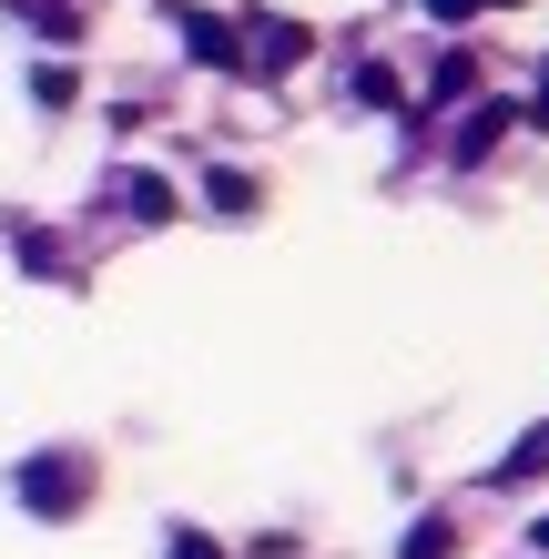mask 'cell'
I'll use <instances>...</instances> for the list:
<instances>
[{
    "label": "cell",
    "mask_w": 549,
    "mask_h": 559,
    "mask_svg": "<svg viewBox=\"0 0 549 559\" xmlns=\"http://www.w3.org/2000/svg\"><path fill=\"white\" fill-rule=\"evenodd\" d=\"M11 488H21L31 519H72L92 499V468H82L72 448H41V457H21V468H11Z\"/></svg>",
    "instance_id": "obj_1"
},
{
    "label": "cell",
    "mask_w": 549,
    "mask_h": 559,
    "mask_svg": "<svg viewBox=\"0 0 549 559\" xmlns=\"http://www.w3.org/2000/svg\"><path fill=\"white\" fill-rule=\"evenodd\" d=\"M174 31H183V51L204 61V72H244V41H235V21H214V11H193V0H164Z\"/></svg>",
    "instance_id": "obj_2"
},
{
    "label": "cell",
    "mask_w": 549,
    "mask_h": 559,
    "mask_svg": "<svg viewBox=\"0 0 549 559\" xmlns=\"http://www.w3.org/2000/svg\"><path fill=\"white\" fill-rule=\"evenodd\" d=\"M235 31H254L244 61H265V72H296V61H306V31L296 21H235Z\"/></svg>",
    "instance_id": "obj_3"
},
{
    "label": "cell",
    "mask_w": 549,
    "mask_h": 559,
    "mask_svg": "<svg viewBox=\"0 0 549 559\" xmlns=\"http://www.w3.org/2000/svg\"><path fill=\"white\" fill-rule=\"evenodd\" d=\"M204 204H214V214H254L265 193H254V174H235V163H214V174H204Z\"/></svg>",
    "instance_id": "obj_4"
},
{
    "label": "cell",
    "mask_w": 549,
    "mask_h": 559,
    "mask_svg": "<svg viewBox=\"0 0 549 559\" xmlns=\"http://www.w3.org/2000/svg\"><path fill=\"white\" fill-rule=\"evenodd\" d=\"M539 468H549V427H529V438H520V448L499 457V488H529Z\"/></svg>",
    "instance_id": "obj_5"
},
{
    "label": "cell",
    "mask_w": 549,
    "mask_h": 559,
    "mask_svg": "<svg viewBox=\"0 0 549 559\" xmlns=\"http://www.w3.org/2000/svg\"><path fill=\"white\" fill-rule=\"evenodd\" d=\"M122 204H133L143 224H164V214H174V183H164V174H122Z\"/></svg>",
    "instance_id": "obj_6"
},
{
    "label": "cell",
    "mask_w": 549,
    "mask_h": 559,
    "mask_svg": "<svg viewBox=\"0 0 549 559\" xmlns=\"http://www.w3.org/2000/svg\"><path fill=\"white\" fill-rule=\"evenodd\" d=\"M397 559H458V530H447V519H417L397 539Z\"/></svg>",
    "instance_id": "obj_7"
},
{
    "label": "cell",
    "mask_w": 549,
    "mask_h": 559,
    "mask_svg": "<svg viewBox=\"0 0 549 559\" xmlns=\"http://www.w3.org/2000/svg\"><path fill=\"white\" fill-rule=\"evenodd\" d=\"M11 21H41L51 41H72V0H11Z\"/></svg>",
    "instance_id": "obj_8"
},
{
    "label": "cell",
    "mask_w": 549,
    "mask_h": 559,
    "mask_svg": "<svg viewBox=\"0 0 549 559\" xmlns=\"http://www.w3.org/2000/svg\"><path fill=\"white\" fill-rule=\"evenodd\" d=\"M499 133H509V112H478V122H468V133H458V163H478V153H489Z\"/></svg>",
    "instance_id": "obj_9"
},
{
    "label": "cell",
    "mask_w": 549,
    "mask_h": 559,
    "mask_svg": "<svg viewBox=\"0 0 549 559\" xmlns=\"http://www.w3.org/2000/svg\"><path fill=\"white\" fill-rule=\"evenodd\" d=\"M174 559H224V549H214L204 530H193V519H174Z\"/></svg>",
    "instance_id": "obj_10"
},
{
    "label": "cell",
    "mask_w": 549,
    "mask_h": 559,
    "mask_svg": "<svg viewBox=\"0 0 549 559\" xmlns=\"http://www.w3.org/2000/svg\"><path fill=\"white\" fill-rule=\"evenodd\" d=\"M468 11H509V0H428V21H447V31H458Z\"/></svg>",
    "instance_id": "obj_11"
},
{
    "label": "cell",
    "mask_w": 549,
    "mask_h": 559,
    "mask_svg": "<svg viewBox=\"0 0 549 559\" xmlns=\"http://www.w3.org/2000/svg\"><path fill=\"white\" fill-rule=\"evenodd\" d=\"M529 122H539V133H549V92H539V103H529Z\"/></svg>",
    "instance_id": "obj_12"
},
{
    "label": "cell",
    "mask_w": 549,
    "mask_h": 559,
    "mask_svg": "<svg viewBox=\"0 0 549 559\" xmlns=\"http://www.w3.org/2000/svg\"><path fill=\"white\" fill-rule=\"evenodd\" d=\"M529 549H539V559H549V519H539V530H529Z\"/></svg>",
    "instance_id": "obj_13"
}]
</instances>
